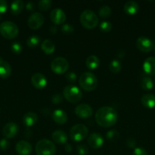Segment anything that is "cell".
<instances>
[{
  "mask_svg": "<svg viewBox=\"0 0 155 155\" xmlns=\"http://www.w3.org/2000/svg\"><path fill=\"white\" fill-rule=\"evenodd\" d=\"M97 124L102 127H110L118 121V114L112 107H102L95 114Z\"/></svg>",
  "mask_w": 155,
  "mask_h": 155,
  "instance_id": "obj_1",
  "label": "cell"
},
{
  "mask_svg": "<svg viewBox=\"0 0 155 155\" xmlns=\"http://www.w3.org/2000/svg\"><path fill=\"white\" fill-rule=\"evenodd\" d=\"M79 85L85 91L91 92L97 88V79L93 73L84 72L79 77Z\"/></svg>",
  "mask_w": 155,
  "mask_h": 155,
  "instance_id": "obj_2",
  "label": "cell"
},
{
  "mask_svg": "<svg viewBox=\"0 0 155 155\" xmlns=\"http://www.w3.org/2000/svg\"><path fill=\"white\" fill-rule=\"evenodd\" d=\"M80 22L87 29H94L99 22L98 17L91 10H84L80 15Z\"/></svg>",
  "mask_w": 155,
  "mask_h": 155,
  "instance_id": "obj_3",
  "label": "cell"
},
{
  "mask_svg": "<svg viewBox=\"0 0 155 155\" xmlns=\"http://www.w3.org/2000/svg\"><path fill=\"white\" fill-rule=\"evenodd\" d=\"M37 155H54L56 151V146L52 141L43 139L38 141L35 147Z\"/></svg>",
  "mask_w": 155,
  "mask_h": 155,
  "instance_id": "obj_4",
  "label": "cell"
},
{
  "mask_svg": "<svg viewBox=\"0 0 155 155\" xmlns=\"http://www.w3.org/2000/svg\"><path fill=\"white\" fill-rule=\"evenodd\" d=\"M0 34L5 39H15L18 34V26L12 21H4L0 24Z\"/></svg>",
  "mask_w": 155,
  "mask_h": 155,
  "instance_id": "obj_5",
  "label": "cell"
},
{
  "mask_svg": "<svg viewBox=\"0 0 155 155\" xmlns=\"http://www.w3.org/2000/svg\"><path fill=\"white\" fill-rule=\"evenodd\" d=\"M63 97L70 103H77L82 98V92L74 85L65 86L63 90Z\"/></svg>",
  "mask_w": 155,
  "mask_h": 155,
  "instance_id": "obj_6",
  "label": "cell"
},
{
  "mask_svg": "<svg viewBox=\"0 0 155 155\" xmlns=\"http://www.w3.org/2000/svg\"><path fill=\"white\" fill-rule=\"evenodd\" d=\"M88 129L83 124H77L70 130V137L74 142H81L87 137Z\"/></svg>",
  "mask_w": 155,
  "mask_h": 155,
  "instance_id": "obj_7",
  "label": "cell"
},
{
  "mask_svg": "<svg viewBox=\"0 0 155 155\" xmlns=\"http://www.w3.org/2000/svg\"><path fill=\"white\" fill-rule=\"evenodd\" d=\"M50 67H51V70L53 71V73H55L56 74H63L68 71L69 64L66 59L62 57H59L53 59V61L51 62Z\"/></svg>",
  "mask_w": 155,
  "mask_h": 155,
  "instance_id": "obj_8",
  "label": "cell"
},
{
  "mask_svg": "<svg viewBox=\"0 0 155 155\" xmlns=\"http://www.w3.org/2000/svg\"><path fill=\"white\" fill-rule=\"evenodd\" d=\"M44 23L43 15L39 12H34L32 14L27 20V25L32 30L39 29Z\"/></svg>",
  "mask_w": 155,
  "mask_h": 155,
  "instance_id": "obj_9",
  "label": "cell"
},
{
  "mask_svg": "<svg viewBox=\"0 0 155 155\" xmlns=\"http://www.w3.org/2000/svg\"><path fill=\"white\" fill-rule=\"evenodd\" d=\"M136 46L142 52H149L154 47L153 42L146 36H141L136 40Z\"/></svg>",
  "mask_w": 155,
  "mask_h": 155,
  "instance_id": "obj_10",
  "label": "cell"
},
{
  "mask_svg": "<svg viewBox=\"0 0 155 155\" xmlns=\"http://www.w3.org/2000/svg\"><path fill=\"white\" fill-rule=\"evenodd\" d=\"M74 112H75V114L78 117L82 118V119H85V118H88L90 117H91V115L93 114V110L92 107L89 104H80L75 107Z\"/></svg>",
  "mask_w": 155,
  "mask_h": 155,
  "instance_id": "obj_11",
  "label": "cell"
},
{
  "mask_svg": "<svg viewBox=\"0 0 155 155\" xmlns=\"http://www.w3.org/2000/svg\"><path fill=\"white\" fill-rule=\"evenodd\" d=\"M88 143L92 148L97 149L102 147L103 144V136L97 133H93L89 136L88 139Z\"/></svg>",
  "mask_w": 155,
  "mask_h": 155,
  "instance_id": "obj_12",
  "label": "cell"
},
{
  "mask_svg": "<svg viewBox=\"0 0 155 155\" xmlns=\"http://www.w3.org/2000/svg\"><path fill=\"white\" fill-rule=\"evenodd\" d=\"M18 132V127L16 124L13 122L8 123L7 124L5 125L3 127L2 133L3 136L6 138V139H12V138L15 137Z\"/></svg>",
  "mask_w": 155,
  "mask_h": 155,
  "instance_id": "obj_13",
  "label": "cell"
},
{
  "mask_svg": "<svg viewBox=\"0 0 155 155\" xmlns=\"http://www.w3.org/2000/svg\"><path fill=\"white\" fill-rule=\"evenodd\" d=\"M50 19L55 24H62L66 20V15L62 9L55 8L50 13Z\"/></svg>",
  "mask_w": 155,
  "mask_h": 155,
  "instance_id": "obj_14",
  "label": "cell"
},
{
  "mask_svg": "<svg viewBox=\"0 0 155 155\" xmlns=\"http://www.w3.org/2000/svg\"><path fill=\"white\" fill-rule=\"evenodd\" d=\"M31 83L35 88L41 89H43L46 86L47 80L43 74H40V73H36L32 76Z\"/></svg>",
  "mask_w": 155,
  "mask_h": 155,
  "instance_id": "obj_15",
  "label": "cell"
},
{
  "mask_svg": "<svg viewBox=\"0 0 155 155\" xmlns=\"http://www.w3.org/2000/svg\"><path fill=\"white\" fill-rule=\"evenodd\" d=\"M17 153L19 155H30L32 152V146L27 141H19L15 146Z\"/></svg>",
  "mask_w": 155,
  "mask_h": 155,
  "instance_id": "obj_16",
  "label": "cell"
},
{
  "mask_svg": "<svg viewBox=\"0 0 155 155\" xmlns=\"http://www.w3.org/2000/svg\"><path fill=\"white\" fill-rule=\"evenodd\" d=\"M12 74V68L10 64L2 58L0 57V78L6 79Z\"/></svg>",
  "mask_w": 155,
  "mask_h": 155,
  "instance_id": "obj_17",
  "label": "cell"
},
{
  "mask_svg": "<svg viewBox=\"0 0 155 155\" xmlns=\"http://www.w3.org/2000/svg\"><path fill=\"white\" fill-rule=\"evenodd\" d=\"M143 69L146 74L149 75L155 74V57H149L143 64Z\"/></svg>",
  "mask_w": 155,
  "mask_h": 155,
  "instance_id": "obj_18",
  "label": "cell"
},
{
  "mask_svg": "<svg viewBox=\"0 0 155 155\" xmlns=\"http://www.w3.org/2000/svg\"><path fill=\"white\" fill-rule=\"evenodd\" d=\"M52 117H53L55 123L58 124H65L67 122V120H68V116H67L66 113L61 109L55 110L53 111V115H52Z\"/></svg>",
  "mask_w": 155,
  "mask_h": 155,
  "instance_id": "obj_19",
  "label": "cell"
},
{
  "mask_svg": "<svg viewBox=\"0 0 155 155\" xmlns=\"http://www.w3.org/2000/svg\"><path fill=\"white\" fill-rule=\"evenodd\" d=\"M141 102L147 108H153L155 107V95L153 94H145L141 97Z\"/></svg>",
  "mask_w": 155,
  "mask_h": 155,
  "instance_id": "obj_20",
  "label": "cell"
},
{
  "mask_svg": "<svg viewBox=\"0 0 155 155\" xmlns=\"http://www.w3.org/2000/svg\"><path fill=\"white\" fill-rule=\"evenodd\" d=\"M37 120L38 117L36 114L33 113V112H28L24 115L22 120L26 127H30L37 122Z\"/></svg>",
  "mask_w": 155,
  "mask_h": 155,
  "instance_id": "obj_21",
  "label": "cell"
},
{
  "mask_svg": "<svg viewBox=\"0 0 155 155\" xmlns=\"http://www.w3.org/2000/svg\"><path fill=\"white\" fill-rule=\"evenodd\" d=\"M52 139L58 144H66L68 136L66 133L62 130H56L52 134Z\"/></svg>",
  "mask_w": 155,
  "mask_h": 155,
  "instance_id": "obj_22",
  "label": "cell"
},
{
  "mask_svg": "<svg viewBox=\"0 0 155 155\" xmlns=\"http://www.w3.org/2000/svg\"><path fill=\"white\" fill-rule=\"evenodd\" d=\"M139 9L138 4L135 1H128L124 5V11L128 15H135Z\"/></svg>",
  "mask_w": 155,
  "mask_h": 155,
  "instance_id": "obj_23",
  "label": "cell"
},
{
  "mask_svg": "<svg viewBox=\"0 0 155 155\" xmlns=\"http://www.w3.org/2000/svg\"><path fill=\"white\" fill-rule=\"evenodd\" d=\"M100 59L95 55H90L86 59V66L88 69L94 70L100 66Z\"/></svg>",
  "mask_w": 155,
  "mask_h": 155,
  "instance_id": "obj_24",
  "label": "cell"
},
{
  "mask_svg": "<svg viewBox=\"0 0 155 155\" xmlns=\"http://www.w3.org/2000/svg\"><path fill=\"white\" fill-rule=\"evenodd\" d=\"M41 49L45 54H51L55 51V45L50 39H46L41 44Z\"/></svg>",
  "mask_w": 155,
  "mask_h": 155,
  "instance_id": "obj_25",
  "label": "cell"
},
{
  "mask_svg": "<svg viewBox=\"0 0 155 155\" xmlns=\"http://www.w3.org/2000/svg\"><path fill=\"white\" fill-rule=\"evenodd\" d=\"M24 8V2L21 0H15L11 5V12L13 15H19Z\"/></svg>",
  "mask_w": 155,
  "mask_h": 155,
  "instance_id": "obj_26",
  "label": "cell"
},
{
  "mask_svg": "<svg viewBox=\"0 0 155 155\" xmlns=\"http://www.w3.org/2000/svg\"><path fill=\"white\" fill-rule=\"evenodd\" d=\"M40 42V38L37 35H33V36H30L28 39H27V46L30 48H33L37 46Z\"/></svg>",
  "mask_w": 155,
  "mask_h": 155,
  "instance_id": "obj_27",
  "label": "cell"
},
{
  "mask_svg": "<svg viewBox=\"0 0 155 155\" xmlns=\"http://www.w3.org/2000/svg\"><path fill=\"white\" fill-rule=\"evenodd\" d=\"M141 86L144 90L148 91L153 89V80L150 77H144L141 82Z\"/></svg>",
  "mask_w": 155,
  "mask_h": 155,
  "instance_id": "obj_28",
  "label": "cell"
},
{
  "mask_svg": "<svg viewBox=\"0 0 155 155\" xmlns=\"http://www.w3.org/2000/svg\"><path fill=\"white\" fill-rule=\"evenodd\" d=\"M109 70H110L111 72L114 73V74H117V73H119L121 71V62L119 60H117V59H114V60H112V61L110 62V64H109Z\"/></svg>",
  "mask_w": 155,
  "mask_h": 155,
  "instance_id": "obj_29",
  "label": "cell"
},
{
  "mask_svg": "<svg viewBox=\"0 0 155 155\" xmlns=\"http://www.w3.org/2000/svg\"><path fill=\"white\" fill-rule=\"evenodd\" d=\"M111 13H112V10H111L110 7L108 5H103L99 10V15L101 18H106L110 16Z\"/></svg>",
  "mask_w": 155,
  "mask_h": 155,
  "instance_id": "obj_30",
  "label": "cell"
},
{
  "mask_svg": "<svg viewBox=\"0 0 155 155\" xmlns=\"http://www.w3.org/2000/svg\"><path fill=\"white\" fill-rule=\"evenodd\" d=\"M51 6L52 1H50V0H42L38 3V8H39L40 10L43 11V12L48 10Z\"/></svg>",
  "mask_w": 155,
  "mask_h": 155,
  "instance_id": "obj_31",
  "label": "cell"
},
{
  "mask_svg": "<svg viewBox=\"0 0 155 155\" xmlns=\"http://www.w3.org/2000/svg\"><path fill=\"white\" fill-rule=\"evenodd\" d=\"M106 136L108 140L111 141V142H114V141H116L119 139V133L115 130H109V132H107Z\"/></svg>",
  "mask_w": 155,
  "mask_h": 155,
  "instance_id": "obj_32",
  "label": "cell"
},
{
  "mask_svg": "<svg viewBox=\"0 0 155 155\" xmlns=\"http://www.w3.org/2000/svg\"><path fill=\"white\" fill-rule=\"evenodd\" d=\"M22 45L18 42H13L12 45H11V50H12V51L15 54H19L22 51Z\"/></svg>",
  "mask_w": 155,
  "mask_h": 155,
  "instance_id": "obj_33",
  "label": "cell"
},
{
  "mask_svg": "<svg viewBox=\"0 0 155 155\" xmlns=\"http://www.w3.org/2000/svg\"><path fill=\"white\" fill-rule=\"evenodd\" d=\"M112 24L109 21H103L100 24V29L102 32L104 33H108L112 30Z\"/></svg>",
  "mask_w": 155,
  "mask_h": 155,
  "instance_id": "obj_34",
  "label": "cell"
},
{
  "mask_svg": "<svg viewBox=\"0 0 155 155\" xmlns=\"http://www.w3.org/2000/svg\"><path fill=\"white\" fill-rule=\"evenodd\" d=\"M61 30H62V32L63 33H65V34H71L74 31V27L70 24H65L62 25Z\"/></svg>",
  "mask_w": 155,
  "mask_h": 155,
  "instance_id": "obj_35",
  "label": "cell"
},
{
  "mask_svg": "<svg viewBox=\"0 0 155 155\" xmlns=\"http://www.w3.org/2000/svg\"><path fill=\"white\" fill-rule=\"evenodd\" d=\"M65 79L68 82H70V83H74L77 80V76H76V74L74 72H68L65 74Z\"/></svg>",
  "mask_w": 155,
  "mask_h": 155,
  "instance_id": "obj_36",
  "label": "cell"
},
{
  "mask_svg": "<svg viewBox=\"0 0 155 155\" xmlns=\"http://www.w3.org/2000/svg\"><path fill=\"white\" fill-rule=\"evenodd\" d=\"M77 152L79 155H86L88 153V148L84 145H79L77 147Z\"/></svg>",
  "mask_w": 155,
  "mask_h": 155,
  "instance_id": "obj_37",
  "label": "cell"
},
{
  "mask_svg": "<svg viewBox=\"0 0 155 155\" xmlns=\"http://www.w3.org/2000/svg\"><path fill=\"white\" fill-rule=\"evenodd\" d=\"M10 146V142H9V139H2L0 140V148L2 151H5Z\"/></svg>",
  "mask_w": 155,
  "mask_h": 155,
  "instance_id": "obj_38",
  "label": "cell"
},
{
  "mask_svg": "<svg viewBox=\"0 0 155 155\" xmlns=\"http://www.w3.org/2000/svg\"><path fill=\"white\" fill-rule=\"evenodd\" d=\"M62 100H63V98L60 94H56L52 97V102L55 104H61L62 102Z\"/></svg>",
  "mask_w": 155,
  "mask_h": 155,
  "instance_id": "obj_39",
  "label": "cell"
},
{
  "mask_svg": "<svg viewBox=\"0 0 155 155\" xmlns=\"http://www.w3.org/2000/svg\"><path fill=\"white\" fill-rule=\"evenodd\" d=\"M8 9V3L5 0H0V14L5 13Z\"/></svg>",
  "mask_w": 155,
  "mask_h": 155,
  "instance_id": "obj_40",
  "label": "cell"
},
{
  "mask_svg": "<svg viewBox=\"0 0 155 155\" xmlns=\"http://www.w3.org/2000/svg\"><path fill=\"white\" fill-rule=\"evenodd\" d=\"M132 155H147V151L142 148H136L134 150Z\"/></svg>",
  "mask_w": 155,
  "mask_h": 155,
  "instance_id": "obj_41",
  "label": "cell"
},
{
  "mask_svg": "<svg viewBox=\"0 0 155 155\" xmlns=\"http://www.w3.org/2000/svg\"><path fill=\"white\" fill-rule=\"evenodd\" d=\"M126 145H127V146L129 147V148H134L135 147V145H136V142H135V139H132V138H129V139L126 140Z\"/></svg>",
  "mask_w": 155,
  "mask_h": 155,
  "instance_id": "obj_42",
  "label": "cell"
},
{
  "mask_svg": "<svg viewBox=\"0 0 155 155\" xmlns=\"http://www.w3.org/2000/svg\"><path fill=\"white\" fill-rule=\"evenodd\" d=\"M26 8L29 11H33L35 8V5L32 2H29L27 5H26Z\"/></svg>",
  "mask_w": 155,
  "mask_h": 155,
  "instance_id": "obj_43",
  "label": "cell"
},
{
  "mask_svg": "<svg viewBox=\"0 0 155 155\" xmlns=\"http://www.w3.org/2000/svg\"><path fill=\"white\" fill-rule=\"evenodd\" d=\"M65 150L66 152L70 153L71 151H72V147H71V145H70V144L66 143L65 144Z\"/></svg>",
  "mask_w": 155,
  "mask_h": 155,
  "instance_id": "obj_44",
  "label": "cell"
},
{
  "mask_svg": "<svg viewBox=\"0 0 155 155\" xmlns=\"http://www.w3.org/2000/svg\"><path fill=\"white\" fill-rule=\"evenodd\" d=\"M56 30H57V28H56V27H50V32H51L52 33H56Z\"/></svg>",
  "mask_w": 155,
  "mask_h": 155,
  "instance_id": "obj_45",
  "label": "cell"
},
{
  "mask_svg": "<svg viewBox=\"0 0 155 155\" xmlns=\"http://www.w3.org/2000/svg\"><path fill=\"white\" fill-rule=\"evenodd\" d=\"M153 49H154V51H155V45H154V47H153Z\"/></svg>",
  "mask_w": 155,
  "mask_h": 155,
  "instance_id": "obj_46",
  "label": "cell"
}]
</instances>
